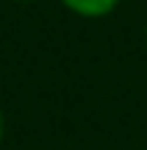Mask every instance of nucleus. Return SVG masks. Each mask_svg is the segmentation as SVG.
<instances>
[{
	"label": "nucleus",
	"instance_id": "2",
	"mask_svg": "<svg viewBox=\"0 0 147 150\" xmlns=\"http://www.w3.org/2000/svg\"><path fill=\"white\" fill-rule=\"evenodd\" d=\"M0 136H3V114H0Z\"/></svg>",
	"mask_w": 147,
	"mask_h": 150
},
{
	"label": "nucleus",
	"instance_id": "1",
	"mask_svg": "<svg viewBox=\"0 0 147 150\" xmlns=\"http://www.w3.org/2000/svg\"><path fill=\"white\" fill-rule=\"evenodd\" d=\"M61 3L78 17H106L117 8L120 0H61Z\"/></svg>",
	"mask_w": 147,
	"mask_h": 150
}]
</instances>
